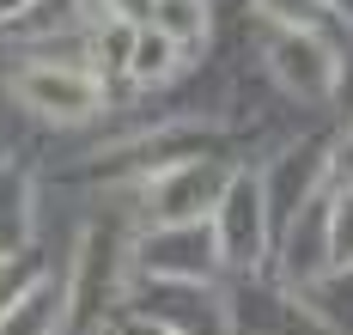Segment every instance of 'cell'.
<instances>
[{"label": "cell", "mask_w": 353, "mask_h": 335, "mask_svg": "<svg viewBox=\"0 0 353 335\" xmlns=\"http://www.w3.org/2000/svg\"><path fill=\"white\" fill-rule=\"evenodd\" d=\"M6 92L19 98V110L43 116V122H92L110 104L104 79L92 68H68V61H25L6 79Z\"/></svg>", "instance_id": "1"}, {"label": "cell", "mask_w": 353, "mask_h": 335, "mask_svg": "<svg viewBox=\"0 0 353 335\" xmlns=\"http://www.w3.org/2000/svg\"><path fill=\"white\" fill-rule=\"evenodd\" d=\"M225 183H232V171L213 159H171L146 177V214L159 225H201L219 207Z\"/></svg>", "instance_id": "2"}, {"label": "cell", "mask_w": 353, "mask_h": 335, "mask_svg": "<svg viewBox=\"0 0 353 335\" xmlns=\"http://www.w3.org/2000/svg\"><path fill=\"white\" fill-rule=\"evenodd\" d=\"M141 262L159 281H201V274H213L219 250H213V238L201 225H159L141 244Z\"/></svg>", "instance_id": "3"}, {"label": "cell", "mask_w": 353, "mask_h": 335, "mask_svg": "<svg viewBox=\"0 0 353 335\" xmlns=\"http://www.w3.org/2000/svg\"><path fill=\"white\" fill-rule=\"evenodd\" d=\"M213 214H219V238H213V250H219L225 262H256V256H262V183L232 177Z\"/></svg>", "instance_id": "4"}, {"label": "cell", "mask_w": 353, "mask_h": 335, "mask_svg": "<svg viewBox=\"0 0 353 335\" xmlns=\"http://www.w3.org/2000/svg\"><path fill=\"white\" fill-rule=\"evenodd\" d=\"M274 74H281L299 98H323V92L341 85V61H335L311 31H286V37L274 43Z\"/></svg>", "instance_id": "5"}, {"label": "cell", "mask_w": 353, "mask_h": 335, "mask_svg": "<svg viewBox=\"0 0 353 335\" xmlns=\"http://www.w3.org/2000/svg\"><path fill=\"white\" fill-rule=\"evenodd\" d=\"M61 305H68V287L55 274H37L31 287L0 311V335H55L61 329Z\"/></svg>", "instance_id": "6"}, {"label": "cell", "mask_w": 353, "mask_h": 335, "mask_svg": "<svg viewBox=\"0 0 353 335\" xmlns=\"http://www.w3.org/2000/svg\"><path fill=\"white\" fill-rule=\"evenodd\" d=\"M146 31H159L171 49L208 37V0H146Z\"/></svg>", "instance_id": "7"}, {"label": "cell", "mask_w": 353, "mask_h": 335, "mask_svg": "<svg viewBox=\"0 0 353 335\" xmlns=\"http://www.w3.org/2000/svg\"><path fill=\"white\" fill-rule=\"evenodd\" d=\"M171 68H176V49L159 31H134L128 37V79L134 85H159V79H171Z\"/></svg>", "instance_id": "8"}, {"label": "cell", "mask_w": 353, "mask_h": 335, "mask_svg": "<svg viewBox=\"0 0 353 335\" xmlns=\"http://www.w3.org/2000/svg\"><path fill=\"white\" fill-rule=\"evenodd\" d=\"M323 232H329V268L353 274V189L335 195V207L323 214Z\"/></svg>", "instance_id": "9"}, {"label": "cell", "mask_w": 353, "mask_h": 335, "mask_svg": "<svg viewBox=\"0 0 353 335\" xmlns=\"http://www.w3.org/2000/svg\"><path fill=\"white\" fill-rule=\"evenodd\" d=\"M256 12L274 19V25H286V31H311L323 19V0H256Z\"/></svg>", "instance_id": "10"}, {"label": "cell", "mask_w": 353, "mask_h": 335, "mask_svg": "<svg viewBox=\"0 0 353 335\" xmlns=\"http://www.w3.org/2000/svg\"><path fill=\"white\" fill-rule=\"evenodd\" d=\"M329 171H335V183L353 189V122H347V134L335 141V159H329Z\"/></svg>", "instance_id": "11"}, {"label": "cell", "mask_w": 353, "mask_h": 335, "mask_svg": "<svg viewBox=\"0 0 353 335\" xmlns=\"http://www.w3.org/2000/svg\"><path fill=\"white\" fill-rule=\"evenodd\" d=\"M128 335H171L165 323H128Z\"/></svg>", "instance_id": "12"}]
</instances>
